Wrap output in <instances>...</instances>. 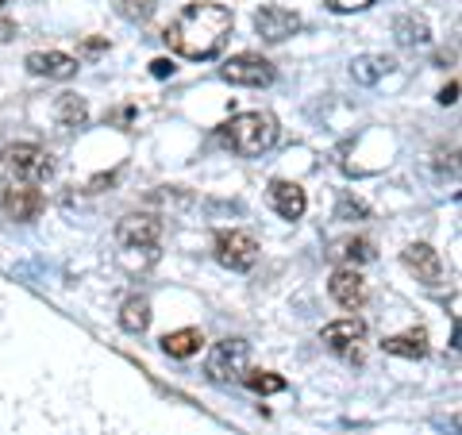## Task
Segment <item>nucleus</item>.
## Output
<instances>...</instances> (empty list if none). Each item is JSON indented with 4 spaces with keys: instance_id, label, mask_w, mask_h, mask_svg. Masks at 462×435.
Masks as SVG:
<instances>
[{
    "instance_id": "nucleus-8",
    "label": "nucleus",
    "mask_w": 462,
    "mask_h": 435,
    "mask_svg": "<svg viewBox=\"0 0 462 435\" xmlns=\"http://www.w3.org/2000/svg\"><path fill=\"white\" fill-rule=\"evenodd\" d=\"M212 246H216V263L227 270H251L258 263V243L247 231H220Z\"/></svg>"
},
{
    "instance_id": "nucleus-2",
    "label": "nucleus",
    "mask_w": 462,
    "mask_h": 435,
    "mask_svg": "<svg viewBox=\"0 0 462 435\" xmlns=\"http://www.w3.org/2000/svg\"><path fill=\"white\" fill-rule=\"evenodd\" d=\"M278 139V120L270 112H239L224 124V143L239 158H258Z\"/></svg>"
},
{
    "instance_id": "nucleus-3",
    "label": "nucleus",
    "mask_w": 462,
    "mask_h": 435,
    "mask_svg": "<svg viewBox=\"0 0 462 435\" xmlns=\"http://www.w3.org/2000/svg\"><path fill=\"white\" fill-rule=\"evenodd\" d=\"M0 162H5L8 178L16 185H39V181H47L54 170L51 154L35 147V143H12V147L0 151Z\"/></svg>"
},
{
    "instance_id": "nucleus-20",
    "label": "nucleus",
    "mask_w": 462,
    "mask_h": 435,
    "mask_svg": "<svg viewBox=\"0 0 462 435\" xmlns=\"http://www.w3.org/2000/svg\"><path fill=\"white\" fill-rule=\"evenodd\" d=\"M54 116H58V124L62 127H81L85 120H89V105H85L78 93H62L58 97V105H54Z\"/></svg>"
},
{
    "instance_id": "nucleus-9",
    "label": "nucleus",
    "mask_w": 462,
    "mask_h": 435,
    "mask_svg": "<svg viewBox=\"0 0 462 435\" xmlns=\"http://www.w3.org/2000/svg\"><path fill=\"white\" fill-rule=\"evenodd\" d=\"M254 32H258V39H266V42H285L289 35L300 32V16L293 8L263 5L254 12Z\"/></svg>"
},
{
    "instance_id": "nucleus-24",
    "label": "nucleus",
    "mask_w": 462,
    "mask_h": 435,
    "mask_svg": "<svg viewBox=\"0 0 462 435\" xmlns=\"http://www.w3.org/2000/svg\"><path fill=\"white\" fill-rule=\"evenodd\" d=\"M173 69H178V66H173L170 58H154V62H151V74L154 78H173Z\"/></svg>"
},
{
    "instance_id": "nucleus-25",
    "label": "nucleus",
    "mask_w": 462,
    "mask_h": 435,
    "mask_svg": "<svg viewBox=\"0 0 462 435\" xmlns=\"http://www.w3.org/2000/svg\"><path fill=\"white\" fill-rule=\"evenodd\" d=\"M455 100H458V81L443 85V89H439V105H455Z\"/></svg>"
},
{
    "instance_id": "nucleus-13",
    "label": "nucleus",
    "mask_w": 462,
    "mask_h": 435,
    "mask_svg": "<svg viewBox=\"0 0 462 435\" xmlns=\"http://www.w3.org/2000/svg\"><path fill=\"white\" fill-rule=\"evenodd\" d=\"M27 69L35 78H51V81H66L78 74V58L74 54H62V51H35L27 54Z\"/></svg>"
},
{
    "instance_id": "nucleus-4",
    "label": "nucleus",
    "mask_w": 462,
    "mask_h": 435,
    "mask_svg": "<svg viewBox=\"0 0 462 435\" xmlns=\"http://www.w3.org/2000/svg\"><path fill=\"white\" fill-rule=\"evenodd\" d=\"M247 358H251V347L243 339H220L208 351V362H205V374L212 382H243L247 374Z\"/></svg>"
},
{
    "instance_id": "nucleus-12",
    "label": "nucleus",
    "mask_w": 462,
    "mask_h": 435,
    "mask_svg": "<svg viewBox=\"0 0 462 435\" xmlns=\"http://www.w3.org/2000/svg\"><path fill=\"white\" fill-rule=\"evenodd\" d=\"M404 266H409L416 273V282H424V285H439V278H443V258H439L436 246H428V243L404 246Z\"/></svg>"
},
{
    "instance_id": "nucleus-1",
    "label": "nucleus",
    "mask_w": 462,
    "mask_h": 435,
    "mask_svg": "<svg viewBox=\"0 0 462 435\" xmlns=\"http://www.w3.org/2000/svg\"><path fill=\"white\" fill-rule=\"evenodd\" d=\"M231 27H236L231 8L216 5V0H197V5L178 12V20L166 27V42L173 54L193 58V62H208V58L220 54Z\"/></svg>"
},
{
    "instance_id": "nucleus-22",
    "label": "nucleus",
    "mask_w": 462,
    "mask_h": 435,
    "mask_svg": "<svg viewBox=\"0 0 462 435\" xmlns=\"http://www.w3.org/2000/svg\"><path fill=\"white\" fill-rule=\"evenodd\" d=\"M336 255L346 258V263H370V258H374V246H370V239H343Z\"/></svg>"
},
{
    "instance_id": "nucleus-10",
    "label": "nucleus",
    "mask_w": 462,
    "mask_h": 435,
    "mask_svg": "<svg viewBox=\"0 0 462 435\" xmlns=\"http://www.w3.org/2000/svg\"><path fill=\"white\" fill-rule=\"evenodd\" d=\"M266 197H270V208L278 212L282 220H300V216H305V208H309V197H305V190H300L297 181H285V178L270 181Z\"/></svg>"
},
{
    "instance_id": "nucleus-5",
    "label": "nucleus",
    "mask_w": 462,
    "mask_h": 435,
    "mask_svg": "<svg viewBox=\"0 0 462 435\" xmlns=\"http://www.w3.org/2000/svg\"><path fill=\"white\" fill-rule=\"evenodd\" d=\"M158 239H162V220L154 212H132L116 227V243L124 251H154Z\"/></svg>"
},
{
    "instance_id": "nucleus-17",
    "label": "nucleus",
    "mask_w": 462,
    "mask_h": 435,
    "mask_svg": "<svg viewBox=\"0 0 462 435\" xmlns=\"http://www.w3.org/2000/svg\"><path fill=\"white\" fill-rule=\"evenodd\" d=\"M389 69H393V58H385V54H363V58H355V62H351V78L358 85H374V81H382Z\"/></svg>"
},
{
    "instance_id": "nucleus-14",
    "label": "nucleus",
    "mask_w": 462,
    "mask_h": 435,
    "mask_svg": "<svg viewBox=\"0 0 462 435\" xmlns=\"http://www.w3.org/2000/svg\"><path fill=\"white\" fill-rule=\"evenodd\" d=\"M5 212L20 224L35 220V216L42 212V193L35 190V185H8L5 190Z\"/></svg>"
},
{
    "instance_id": "nucleus-11",
    "label": "nucleus",
    "mask_w": 462,
    "mask_h": 435,
    "mask_svg": "<svg viewBox=\"0 0 462 435\" xmlns=\"http://www.w3.org/2000/svg\"><path fill=\"white\" fill-rule=\"evenodd\" d=\"M328 293H331L336 304H343V309H363L366 282H363V273H358L355 266H339L336 273H331V282H328Z\"/></svg>"
},
{
    "instance_id": "nucleus-6",
    "label": "nucleus",
    "mask_w": 462,
    "mask_h": 435,
    "mask_svg": "<svg viewBox=\"0 0 462 435\" xmlns=\"http://www.w3.org/2000/svg\"><path fill=\"white\" fill-rule=\"evenodd\" d=\"M220 78L227 85H243V89H263L273 81V62H266L263 54H236L220 66Z\"/></svg>"
},
{
    "instance_id": "nucleus-21",
    "label": "nucleus",
    "mask_w": 462,
    "mask_h": 435,
    "mask_svg": "<svg viewBox=\"0 0 462 435\" xmlns=\"http://www.w3.org/2000/svg\"><path fill=\"white\" fill-rule=\"evenodd\" d=\"M243 382H247V389H254V393H282L285 389V378H278V374H270V370H247L243 374Z\"/></svg>"
},
{
    "instance_id": "nucleus-23",
    "label": "nucleus",
    "mask_w": 462,
    "mask_h": 435,
    "mask_svg": "<svg viewBox=\"0 0 462 435\" xmlns=\"http://www.w3.org/2000/svg\"><path fill=\"white\" fill-rule=\"evenodd\" d=\"M370 5L374 0H328V8H336V12H363Z\"/></svg>"
},
{
    "instance_id": "nucleus-16",
    "label": "nucleus",
    "mask_w": 462,
    "mask_h": 435,
    "mask_svg": "<svg viewBox=\"0 0 462 435\" xmlns=\"http://www.w3.org/2000/svg\"><path fill=\"white\" fill-rule=\"evenodd\" d=\"M200 347H205V336H200L197 328H181V331H170V336H162V351L170 358H193Z\"/></svg>"
},
{
    "instance_id": "nucleus-26",
    "label": "nucleus",
    "mask_w": 462,
    "mask_h": 435,
    "mask_svg": "<svg viewBox=\"0 0 462 435\" xmlns=\"http://www.w3.org/2000/svg\"><path fill=\"white\" fill-rule=\"evenodd\" d=\"M105 47H108L105 39H89V42H85V51H93V54H97V51H105Z\"/></svg>"
},
{
    "instance_id": "nucleus-18",
    "label": "nucleus",
    "mask_w": 462,
    "mask_h": 435,
    "mask_svg": "<svg viewBox=\"0 0 462 435\" xmlns=\"http://www.w3.org/2000/svg\"><path fill=\"white\" fill-rule=\"evenodd\" d=\"M151 324V301L147 297H127L120 309V328L132 331V336H143Z\"/></svg>"
},
{
    "instance_id": "nucleus-7",
    "label": "nucleus",
    "mask_w": 462,
    "mask_h": 435,
    "mask_svg": "<svg viewBox=\"0 0 462 435\" xmlns=\"http://www.w3.org/2000/svg\"><path fill=\"white\" fill-rule=\"evenodd\" d=\"M320 339L331 355H339L346 362H358L363 358V343H366V324L355 320V316H346V320H336L320 331Z\"/></svg>"
},
{
    "instance_id": "nucleus-15",
    "label": "nucleus",
    "mask_w": 462,
    "mask_h": 435,
    "mask_svg": "<svg viewBox=\"0 0 462 435\" xmlns=\"http://www.w3.org/2000/svg\"><path fill=\"white\" fill-rule=\"evenodd\" d=\"M382 351L397 355V358H424L428 355V331L424 328H409V331H401V336H385Z\"/></svg>"
},
{
    "instance_id": "nucleus-19",
    "label": "nucleus",
    "mask_w": 462,
    "mask_h": 435,
    "mask_svg": "<svg viewBox=\"0 0 462 435\" xmlns=\"http://www.w3.org/2000/svg\"><path fill=\"white\" fill-rule=\"evenodd\" d=\"M393 35H397V42H404V47H416V42H428L431 39L428 20L416 16V12H404V16L393 20Z\"/></svg>"
}]
</instances>
